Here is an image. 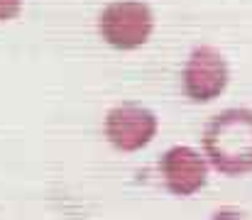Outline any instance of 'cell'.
I'll return each mask as SVG.
<instances>
[{
	"mask_svg": "<svg viewBox=\"0 0 252 220\" xmlns=\"http://www.w3.org/2000/svg\"><path fill=\"white\" fill-rule=\"evenodd\" d=\"M157 115L142 105L123 103L108 110L105 115V140L120 152H137L147 147L157 135Z\"/></svg>",
	"mask_w": 252,
	"mask_h": 220,
	"instance_id": "3957f363",
	"label": "cell"
},
{
	"mask_svg": "<svg viewBox=\"0 0 252 220\" xmlns=\"http://www.w3.org/2000/svg\"><path fill=\"white\" fill-rule=\"evenodd\" d=\"M208 220H245V218H243V213L235 211V208H220V211H216Z\"/></svg>",
	"mask_w": 252,
	"mask_h": 220,
	"instance_id": "52a82bcc",
	"label": "cell"
},
{
	"mask_svg": "<svg viewBox=\"0 0 252 220\" xmlns=\"http://www.w3.org/2000/svg\"><path fill=\"white\" fill-rule=\"evenodd\" d=\"M159 174L169 193L179 198H189L201 191L208 181V161L196 149L176 145L167 149L159 159Z\"/></svg>",
	"mask_w": 252,
	"mask_h": 220,
	"instance_id": "5b68a950",
	"label": "cell"
},
{
	"mask_svg": "<svg viewBox=\"0 0 252 220\" xmlns=\"http://www.w3.org/2000/svg\"><path fill=\"white\" fill-rule=\"evenodd\" d=\"M184 91L193 103L216 100L228 86V64L213 47H198L191 52L184 66Z\"/></svg>",
	"mask_w": 252,
	"mask_h": 220,
	"instance_id": "277c9868",
	"label": "cell"
},
{
	"mask_svg": "<svg viewBox=\"0 0 252 220\" xmlns=\"http://www.w3.org/2000/svg\"><path fill=\"white\" fill-rule=\"evenodd\" d=\"M203 152L208 164L225 176L252 171V110L230 108L218 113L203 130Z\"/></svg>",
	"mask_w": 252,
	"mask_h": 220,
	"instance_id": "6da1fadb",
	"label": "cell"
},
{
	"mask_svg": "<svg viewBox=\"0 0 252 220\" xmlns=\"http://www.w3.org/2000/svg\"><path fill=\"white\" fill-rule=\"evenodd\" d=\"M155 27L152 10L140 0H115L98 17L100 37L115 49L142 47Z\"/></svg>",
	"mask_w": 252,
	"mask_h": 220,
	"instance_id": "7a4b0ae2",
	"label": "cell"
},
{
	"mask_svg": "<svg viewBox=\"0 0 252 220\" xmlns=\"http://www.w3.org/2000/svg\"><path fill=\"white\" fill-rule=\"evenodd\" d=\"M22 7V0H0V22L12 20Z\"/></svg>",
	"mask_w": 252,
	"mask_h": 220,
	"instance_id": "8992f818",
	"label": "cell"
}]
</instances>
